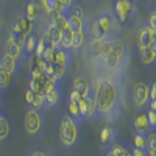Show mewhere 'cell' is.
I'll return each instance as SVG.
<instances>
[{
    "label": "cell",
    "instance_id": "3",
    "mask_svg": "<svg viewBox=\"0 0 156 156\" xmlns=\"http://www.w3.org/2000/svg\"><path fill=\"white\" fill-rule=\"evenodd\" d=\"M117 23V19L111 16L108 11L100 12L95 17V20L90 25V34L92 39H106L109 36H114V27Z\"/></svg>",
    "mask_w": 156,
    "mask_h": 156
},
{
    "label": "cell",
    "instance_id": "13",
    "mask_svg": "<svg viewBox=\"0 0 156 156\" xmlns=\"http://www.w3.org/2000/svg\"><path fill=\"white\" fill-rule=\"evenodd\" d=\"M0 67H3L5 70H8L11 75H16L19 72V69H20L19 62H17V58H12L11 55L5 53V51L0 55Z\"/></svg>",
    "mask_w": 156,
    "mask_h": 156
},
{
    "label": "cell",
    "instance_id": "23",
    "mask_svg": "<svg viewBox=\"0 0 156 156\" xmlns=\"http://www.w3.org/2000/svg\"><path fill=\"white\" fill-rule=\"evenodd\" d=\"M73 37H75V33H73L70 28H69V30H64V31H62V37H61L59 47H61L62 50H66V51L72 50V47H73Z\"/></svg>",
    "mask_w": 156,
    "mask_h": 156
},
{
    "label": "cell",
    "instance_id": "27",
    "mask_svg": "<svg viewBox=\"0 0 156 156\" xmlns=\"http://www.w3.org/2000/svg\"><path fill=\"white\" fill-rule=\"evenodd\" d=\"M11 78H12V75L8 70H5L3 67H0V89H6L9 86V83H11Z\"/></svg>",
    "mask_w": 156,
    "mask_h": 156
},
{
    "label": "cell",
    "instance_id": "34",
    "mask_svg": "<svg viewBox=\"0 0 156 156\" xmlns=\"http://www.w3.org/2000/svg\"><path fill=\"white\" fill-rule=\"evenodd\" d=\"M28 156H50V154H48L45 150H42V148H36V150L30 151Z\"/></svg>",
    "mask_w": 156,
    "mask_h": 156
},
{
    "label": "cell",
    "instance_id": "9",
    "mask_svg": "<svg viewBox=\"0 0 156 156\" xmlns=\"http://www.w3.org/2000/svg\"><path fill=\"white\" fill-rule=\"evenodd\" d=\"M133 126H134V131L136 134H144L147 136L151 128H150V123H148V117H147V111H142L139 109L134 117H133Z\"/></svg>",
    "mask_w": 156,
    "mask_h": 156
},
{
    "label": "cell",
    "instance_id": "19",
    "mask_svg": "<svg viewBox=\"0 0 156 156\" xmlns=\"http://www.w3.org/2000/svg\"><path fill=\"white\" fill-rule=\"evenodd\" d=\"M151 34H153V30L145 25V27H140L139 33H137V47H150L151 45Z\"/></svg>",
    "mask_w": 156,
    "mask_h": 156
},
{
    "label": "cell",
    "instance_id": "1",
    "mask_svg": "<svg viewBox=\"0 0 156 156\" xmlns=\"http://www.w3.org/2000/svg\"><path fill=\"white\" fill-rule=\"evenodd\" d=\"M94 98L97 106V115L101 119H111L119 108V100H117V87L112 83L111 78L100 76L95 81L94 87Z\"/></svg>",
    "mask_w": 156,
    "mask_h": 156
},
{
    "label": "cell",
    "instance_id": "28",
    "mask_svg": "<svg viewBox=\"0 0 156 156\" xmlns=\"http://www.w3.org/2000/svg\"><path fill=\"white\" fill-rule=\"evenodd\" d=\"M8 134H9V123L6 120V117L2 115V117H0V140L6 139Z\"/></svg>",
    "mask_w": 156,
    "mask_h": 156
},
{
    "label": "cell",
    "instance_id": "17",
    "mask_svg": "<svg viewBox=\"0 0 156 156\" xmlns=\"http://www.w3.org/2000/svg\"><path fill=\"white\" fill-rule=\"evenodd\" d=\"M37 36L36 34H30L27 39H25V44L22 47V59H30L34 55V50L37 45Z\"/></svg>",
    "mask_w": 156,
    "mask_h": 156
},
{
    "label": "cell",
    "instance_id": "33",
    "mask_svg": "<svg viewBox=\"0 0 156 156\" xmlns=\"http://www.w3.org/2000/svg\"><path fill=\"white\" fill-rule=\"evenodd\" d=\"M147 117H148V123H150L151 131H156V111L148 109L147 111Z\"/></svg>",
    "mask_w": 156,
    "mask_h": 156
},
{
    "label": "cell",
    "instance_id": "36",
    "mask_svg": "<svg viewBox=\"0 0 156 156\" xmlns=\"http://www.w3.org/2000/svg\"><path fill=\"white\" fill-rule=\"evenodd\" d=\"M58 3H59L64 9H69V8L75 3V0H58Z\"/></svg>",
    "mask_w": 156,
    "mask_h": 156
},
{
    "label": "cell",
    "instance_id": "31",
    "mask_svg": "<svg viewBox=\"0 0 156 156\" xmlns=\"http://www.w3.org/2000/svg\"><path fill=\"white\" fill-rule=\"evenodd\" d=\"M147 142H148V151H156V131H150L147 134Z\"/></svg>",
    "mask_w": 156,
    "mask_h": 156
},
{
    "label": "cell",
    "instance_id": "7",
    "mask_svg": "<svg viewBox=\"0 0 156 156\" xmlns=\"http://www.w3.org/2000/svg\"><path fill=\"white\" fill-rule=\"evenodd\" d=\"M133 100L137 108H145L150 103V86L144 81H137L133 87Z\"/></svg>",
    "mask_w": 156,
    "mask_h": 156
},
{
    "label": "cell",
    "instance_id": "24",
    "mask_svg": "<svg viewBox=\"0 0 156 156\" xmlns=\"http://www.w3.org/2000/svg\"><path fill=\"white\" fill-rule=\"evenodd\" d=\"M5 53L11 55L12 58L20 59V58H22V47L17 45L16 42H12L11 39H8V41H6V45H5Z\"/></svg>",
    "mask_w": 156,
    "mask_h": 156
},
{
    "label": "cell",
    "instance_id": "20",
    "mask_svg": "<svg viewBox=\"0 0 156 156\" xmlns=\"http://www.w3.org/2000/svg\"><path fill=\"white\" fill-rule=\"evenodd\" d=\"M66 109H67V115H70L75 122L80 123V122L83 120L81 109H80V101H73V100L67 98V101H66Z\"/></svg>",
    "mask_w": 156,
    "mask_h": 156
},
{
    "label": "cell",
    "instance_id": "5",
    "mask_svg": "<svg viewBox=\"0 0 156 156\" xmlns=\"http://www.w3.org/2000/svg\"><path fill=\"white\" fill-rule=\"evenodd\" d=\"M23 128L25 133L28 136H39L44 129V117L42 111L34 109V108H27L23 114Z\"/></svg>",
    "mask_w": 156,
    "mask_h": 156
},
{
    "label": "cell",
    "instance_id": "39",
    "mask_svg": "<svg viewBox=\"0 0 156 156\" xmlns=\"http://www.w3.org/2000/svg\"><path fill=\"white\" fill-rule=\"evenodd\" d=\"M151 50L154 51V55H156V31H153V34H151Z\"/></svg>",
    "mask_w": 156,
    "mask_h": 156
},
{
    "label": "cell",
    "instance_id": "43",
    "mask_svg": "<svg viewBox=\"0 0 156 156\" xmlns=\"http://www.w3.org/2000/svg\"><path fill=\"white\" fill-rule=\"evenodd\" d=\"M133 2H136V0H133Z\"/></svg>",
    "mask_w": 156,
    "mask_h": 156
},
{
    "label": "cell",
    "instance_id": "30",
    "mask_svg": "<svg viewBox=\"0 0 156 156\" xmlns=\"http://www.w3.org/2000/svg\"><path fill=\"white\" fill-rule=\"evenodd\" d=\"M47 48H48V45L45 44V41H44L42 37H39V39H37L36 50H34V55H37V56H42V58H44V55H45Z\"/></svg>",
    "mask_w": 156,
    "mask_h": 156
},
{
    "label": "cell",
    "instance_id": "35",
    "mask_svg": "<svg viewBox=\"0 0 156 156\" xmlns=\"http://www.w3.org/2000/svg\"><path fill=\"white\" fill-rule=\"evenodd\" d=\"M129 151H131V156H148L147 150H140V148H136V147Z\"/></svg>",
    "mask_w": 156,
    "mask_h": 156
},
{
    "label": "cell",
    "instance_id": "42",
    "mask_svg": "<svg viewBox=\"0 0 156 156\" xmlns=\"http://www.w3.org/2000/svg\"><path fill=\"white\" fill-rule=\"evenodd\" d=\"M0 108H2V90H0Z\"/></svg>",
    "mask_w": 156,
    "mask_h": 156
},
{
    "label": "cell",
    "instance_id": "38",
    "mask_svg": "<svg viewBox=\"0 0 156 156\" xmlns=\"http://www.w3.org/2000/svg\"><path fill=\"white\" fill-rule=\"evenodd\" d=\"M156 100V83H151L150 86V101Z\"/></svg>",
    "mask_w": 156,
    "mask_h": 156
},
{
    "label": "cell",
    "instance_id": "41",
    "mask_svg": "<svg viewBox=\"0 0 156 156\" xmlns=\"http://www.w3.org/2000/svg\"><path fill=\"white\" fill-rule=\"evenodd\" d=\"M147 153H148V156H156V151H148L147 150Z\"/></svg>",
    "mask_w": 156,
    "mask_h": 156
},
{
    "label": "cell",
    "instance_id": "26",
    "mask_svg": "<svg viewBox=\"0 0 156 156\" xmlns=\"http://www.w3.org/2000/svg\"><path fill=\"white\" fill-rule=\"evenodd\" d=\"M69 28L73 33L84 30V20L80 19V17H76V16H69Z\"/></svg>",
    "mask_w": 156,
    "mask_h": 156
},
{
    "label": "cell",
    "instance_id": "22",
    "mask_svg": "<svg viewBox=\"0 0 156 156\" xmlns=\"http://www.w3.org/2000/svg\"><path fill=\"white\" fill-rule=\"evenodd\" d=\"M59 98H61V87H56L53 90H50L48 94H45V109L56 106L59 103Z\"/></svg>",
    "mask_w": 156,
    "mask_h": 156
},
{
    "label": "cell",
    "instance_id": "29",
    "mask_svg": "<svg viewBox=\"0 0 156 156\" xmlns=\"http://www.w3.org/2000/svg\"><path fill=\"white\" fill-rule=\"evenodd\" d=\"M134 147L140 148V150H147V147H148L147 136H144V134H134Z\"/></svg>",
    "mask_w": 156,
    "mask_h": 156
},
{
    "label": "cell",
    "instance_id": "8",
    "mask_svg": "<svg viewBox=\"0 0 156 156\" xmlns=\"http://www.w3.org/2000/svg\"><path fill=\"white\" fill-rule=\"evenodd\" d=\"M61 37H62V31L56 27L53 22H47L45 28H44V34H42V39L45 41V44L48 47H59L61 44Z\"/></svg>",
    "mask_w": 156,
    "mask_h": 156
},
{
    "label": "cell",
    "instance_id": "12",
    "mask_svg": "<svg viewBox=\"0 0 156 156\" xmlns=\"http://www.w3.org/2000/svg\"><path fill=\"white\" fill-rule=\"evenodd\" d=\"M11 27H14L17 31H20L25 37H27V36L31 34V31H33V28H34V23H33L27 16H25V14H22V16H19L14 22H12Z\"/></svg>",
    "mask_w": 156,
    "mask_h": 156
},
{
    "label": "cell",
    "instance_id": "25",
    "mask_svg": "<svg viewBox=\"0 0 156 156\" xmlns=\"http://www.w3.org/2000/svg\"><path fill=\"white\" fill-rule=\"evenodd\" d=\"M84 41H86V31L81 30V31H76L75 33V37H73V47L72 50L73 51H80L84 45Z\"/></svg>",
    "mask_w": 156,
    "mask_h": 156
},
{
    "label": "cell",
    "instance_id": "40",
    "mask_svg": "<svg viewBox=\"0 0 156 156\" xmlns=\"http://www.w3.org/2000/svg\"><path fill=\"white\" fill-rule=\"evenodd\" d=\"M148 109H151V111H156V100L148 103Z\"/></svg>",
    "mask_w": 156,
    "mask_h": 156
},
{
    "label": "cell",
    "instance_id": "18",
    "mask_svg": "<svg viewBox=\"0 0 156 156\" xmlns=\"http://www.w3.org/2000/svg\"><path fill=\"white\" fill-rule=\"evenodd\" d=\"M72 87L81 95V98H87L90 94H92V89H90V86L87 84V81L84 80V78H81V76H76V78H75Z\"/></svg>",
    "mask_w": 156,
    "mask_h": 156
},
{
    "label": "cell",
    "instance_id": "2",
    "mask_svg": "<svg viewBox=\"0 0 156 156\" xmlns=\"http://www.w3.org/2000/svg\"><path fill=\"white\" fill-rule=\"evenodd\" d=\"M58 139L61 145L67 150H73L80 144V126L70 115L64 114L58 125Z\"/></svg>",
    "mask_w": 156,
    "mask_h": 156
},
{
    "label": "cell",
    "instance_id": "21",
    "mask_svg": "<svg viewBox=\"0 0 156 156\" xmlns=\"http://www.w3.org/2000/svg\"><path fill=\"white\" fill-rule=\"evenodd\" d=\"M115 139H117V134H115V129L112 126H105L100 129V142L103 145L109 147Z\"/></svg>",
    "mask_w": 156,
    "mask_h": 156
},
{
    "label": "cell",
    "instance_id": "6",
    "mask_svg": "<svg viewBox=\"0 0 156 156\" xmlns=\"http://www.w3.org/2000/svg\"><path fill=\"white\" fill-rule=\"evenodd\" d=\"M136 12V2L133 0H115L114 2V14L117 22L128 23Z\"/></svg>",
    "mask_w": 156,
    "mask_h": 156
},
{
    "label": "cell",
    "instance_id": "16",
    "mask_svg": "<svg viewBox=\"0 0 156 156\" xmlns=\"http://www.w3.org/2000/svg\"><path fill=\"white\" fill-rule=\"evenodd\" d=\"M23 14L34 23V22H37L39 19H41V16H42V8H41V5H39L37 2H34V0H30V2L27 3V6H25V12H23Z\"/></svg>",
    "mask_w": 156,
    "mask_h": 156
},
{
    "label": "cell",
    "instance_id": "4",
    "mask_svg": "<svg viewBox=\"0 0 156 156\" xmlns=\"http://www.w3.org/2000/svg\"><path fill=\"white\" fill-rule=\"evenodd\" d=\"M125 53H126V47H125L123 41L114 36L111 50L101 58V62H105L106 69H109V70H115V69H119L120 62L123 61Z\"/></svg>",
    "mask_w": 156,
    "mask_h": 156
},
{
    "label": "cell",
    "instance_id": "37",
    "mask_svg": "<svg viewBox=\"0 0 156 156\" xmlns=\"http://www.w3.org/2000/svg\"><path fill=\"white\" fill-rule=\"evenodd\" d=\"M69 98H70V100H73V101H80V100H83V98H81V95L78 94L75 89H72V90H70V94H69Z\"/></svg>",
    "mask_w": 156,
    "mask_h": 156
},
{
    "label": "cell",
    "instance_id": "10",
    "mask_svg": "<svg viewBox=\"0 0 156 156\" xmlns=\"http://www.w3.org/2000/svg\"><path fill=\"white\" fill-rule=\"evenodd\" d=\"M80 109H81L83 120H89V119H92V117L97 115V106H95L94 94H90L87 98L80 100Z\"/></svg>",
    "mask_w": 156,
    "mask_h": 156
},
{
    "label": "cell",
    "instance_id": "32",
    "mask_svg": "<svg viewBox=\"0 0 156 156\" xmlns=\"http://www.w3.org/2000/svg\"><path fill=\"white\" fill-rule=\"evenodd\" d=\"M147 25H148V27H150L153 31H156V9H153V11H150V12H148Z\"/></svg>",
    "mask_w": 156,
    "mask_h": 156
},
{
    "label": "cell",
    "instance_id": "15",
    "mask_svg": "<svg viewBox=\"0 0 156 156\" xmlns=\"http://www.w3.org/2000/svg\"><path fill=\"white\" fill-rule=\"evenodd\" d=\"M47 81H48V76H47V75H41V76H30V80H28V89L34 90V92H37V94L45 95Z\"/></svg>",
    "mask_w": 156,
    "mask_h": 156
},
{
    "label": "cell",
    "instance_id": "11",
    "mask_svg": "<svg viewBox=\"0 0 156 156\" xmlns=\"http://www.w3.org/2000/svg\"><path fill=\"white\" fill-rule=\"evenodd\" d=\"M25 100H27L28 108H34L39 111H42V108L45 109V95L42 94H37L31 89H27L25 90Z\"/></svg>",
    "mask_w": 156,
    "mask_h": 156
},
{
    "label": "cell",
    "instance_id": "14",
    "mask_svg": "<svg viewBox=\"0 0 156 156\" xmlns=\"http://www.w3.org/2000/svg\"><path fill=\"white\" fill-rule=\"evenodd\" d=\"M139 56H140V62L144 67L153 69L156 66V55L151 50V47H140L139 48Z\"/></svg>",
    "mask_w": 156,
    "mask_h": 156
}]
</instances>
